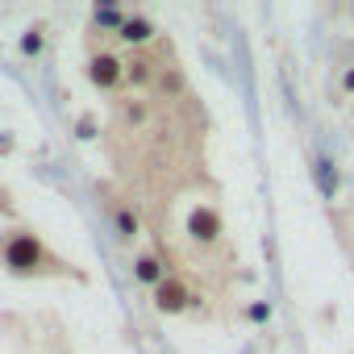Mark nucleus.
<instances>
[{
  "instance_id": "nucleus-1",
  "label": "nucleus",
  "mask_w": 354,
  "mask_h": 354,
  "mask_svg": "<svg viewBox=\"0 0 354 354\" xmlns=\"http://www.w3.org/2000/svg\"><path fill=\"white\" fill-rule=\"evenodd\" d=\"M0 263H5L13 275H63V263L30 230L0 234Z\"/></svg>"
},
{
  "instance_id": "nucleus-2",
  "label": "nucleus",
  "mask_w": 354,
  "mask_h": 354,
  "mask_svg": "<svg viewBox=\"0 0 354 354\" xmlns=\"http://www.w3.org/2000/svg\"><path fill=\"white\" fill-rule=\"evenodd\" d=\"M88 80L100 88V92H117L125 84V59L117 50H96L92 63H88Z\"/></svg>"
},
{
  "instance_id": "nucleus-3",
  "label": "nucleus",
  "mask_w": 354,
  "mask_h": 354,
  "mask_svg": "<svg viewBox=\"0 0 354 354\" xmlns=\"http://www.w3.org/2000/svg\"><path fill=\"white\" fill-rule=\"evenodd\" d=\"M188 234H192L196 246H217L221 242V213H217V205H192Z\"/></svg>"
},
{
  "instance_id": "nucleus-4",
  "label": "nucleus",
  "mask_w": 354,
  "mask_h": 354,
  "mask_svg": "<svg viewBox=\"0 0 354 354\" xmlns=\"http://www.w3.org/2000/svg\"><path fill=\"white\" fill-rule=\"evenodd\" d=\"M154 304H158V313H184L188 304H192V292H188V283H184V275H167L158 288H154Z\"/></svg>"
},
{
  "instance_id": "nucleus-5",
  "label": "nucleus",
  "mask_w": 354,
  "mask_h": 354,
  "mask_svg": "<svg viewBox=\"0 0 354 354\" xmlns=\"http://www.w3.org/2000/svg\"><path fill=\"white\" fill-rule=\"evenodd\" d=\"M167 275H171V271L162 267L158 254H142V259H138V279H142V283H154V288H158Z\"/></svg>"
},
{
  "instance_id": "nucleus-6",
  "label": "nucleus",
  "mask_w": 354,
  "mask_h": 354,
  "mask_svg": "<svg viewBox=\"0 0 354 354\" xmlns=\"http://www.w3.org/2000/svg\"><path fill=\"white\" fill-rule=\"evenodd\" d=\"M150 34H154V26H150V21H142V17H133V21H125V26H121V38H125V42H133V46H142Z\"/></svg>"
},
{
  "instance_id": "nucleus-7",
  "label": "nucleus",
  "mask_w": 354,
  "mask_h": 354,
  "mask_svg": "<svg viewBox=\"0 0 354 354\" xmlns=\"http://www.w3.org/2000/svg\"><path fill=\"white\" fill-rule=\"evenodd\" d=\"M337 96H354V67L337 71Z\"/></svg>"
}]
</instances>
